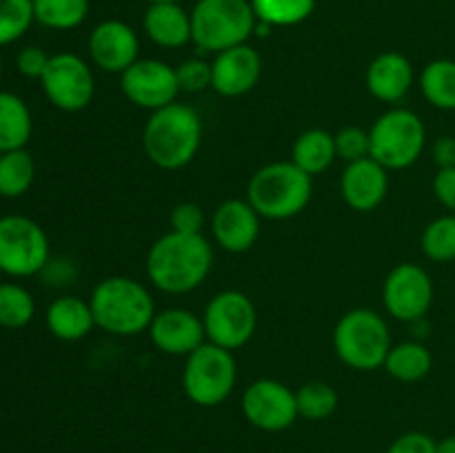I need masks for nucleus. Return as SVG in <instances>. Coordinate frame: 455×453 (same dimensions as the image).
Instances as JSON below:
<instances>
[{
	"mask_svg": "<svg viewBox=\"0 0 455 453\" xmlns=\"http://www.w3.org/2000/svg\"><path fill=\"white\" fill-rule=\"evenodd\" d=\"M120 89L132 105L149 111L172 105L180 93L176 69L156 58H138L120 74Z\"/></svg>",
	"mask_w": 455,
	"mask_h": 453,
	"instance_id": "obj_13",
	"label": "nucleus"
},
{
	"mask_svg": "<svg viewBox=\"0 0 455 453\" xmlns=\"http://www.w3.org/2000/svg\"><path fill=\"white\" fill-rule=\"evenodd\" d=\"M36 178V163L27 149L0 154V195L20 198L29 191Z\"/></svg>",
	"mask_w": 455,
	"mask_h": 453,
	"instance_id": "obj_27",
	"label": "nucleus"
},
{
	"mask_svg": "<svg viewBox=\"0 0 455 453\" xmlns=\"http://www.w3.org/2000/svg\"><path fill=\"white\" fill-rule=\"evenodd\" d=\"M149 338L158 351L167 355H189L207 342L203 318L189 309L172 306L154 315L149 324Z\"/></svg>",
	"mask_w": 455,
	"mask_h": 453,
	"instance_id": "obj_15",
	"label": "nucleus"
},
{
	"mask_svg": "<svg viewBox=\"0 0 455 453\" xmlns=\"http://www.w3.org/2000/svg\"><path fill=\"white\" fill-rule=\"evenodd\" d=\"M176 76L180 91L200 93L212 87V62L203 58H189L176 67Z\"/></svg>",
	"mask_w": 455,
	"mask_h": 453,
	"instance_id": "obj_35",
	"label": "nucleus"
},
{
	"mask_svg": "<svg viewBox=\"0 0 455 453\" xmlns=\"http://www.w3.org/2000/svg\"><path fill=\"white\" fill-rule=\"evenodd\" d=\"M371 158L389 171L407 169L420 160L427 145V129L420 115L404 107L385 111L373 123Z\"/></svg>",
	"mask_w": 455,
	"mask_h": 453,
	"instance_id": "obj_7",
	"label": "nucleus"
},
{
	"mask_svg": "<svg viewBox=\"0 0 455 453\" xmlns=\"http://www.w3.org/2000/svg\"><path fill=\"white\" fill-rule=\"evenodd\" d=\"M151 4H173V3H180V0H149Z\"/></svg>",
	"mask_w": 455,
	"mask_h": 453,
	"instance_id": "obj_42",
	"label": "nucleus"
},
{
	"mask_svg": "<svg viewBox=\"0 0 455 453\" xmlns=\"http://www.w3.org/2000/svg\"><path fill=\"white\" fill-rule=\"evenodd\" d=\"M49 58L52 56H47V53H44V49L36 47V44H29V47L20 49V53H18L16 67L22 76H27V78L40 80L43 78L44 69H47Z\"/></svg>",
	"mask_w": 455,
	"mask_h": 453,
	"instance_id": "obj_37",
	"label": "nucleus"
},
{
	"mask_svg": "<svg viewBox=\"0 0 455 453\" xmlns=\"http://www.w3.org/2000/svg\"><path fill=\"white\" fill-rule=\"evenodd\" d=\"M138 34L123 20L100 22L89 36V56L107 74H124L138 60Z\"/></svg>",
	"mask_w": 455,
	"mask_h": 453,
	"instance_id": "obj_16",
	"label": "nucleus"
},
{
	"mask_svg": "<svg viewBox=\"0 0 455 453\" xmlns=\"http://www.w3.org/2000/svg\"><path fill=\"white\" fill-rule=\"evenodd\" d=\"M434 282L431 275L413 262L394 266L382 284V302L389 315L400 322L425 320L434 305Z\"/></svg>",
	"mask_w": 455,
	"mask_h": 453,
	"instance_id": "obj_12",
	"label": "nucleus"
},
{
	"mask_svg": "<svg viewBox=\"0 0 455 453\" xmlns=\"http://www.w3.org/2000/svg\"><path fill=\"white\" fill-rule=\"evenodd\" d=\"M142 27L151 43L158 47L178 49L191 43V13H187L180 3L149 4Z\"/></svg>",
	"mask_w": 455,
	"mask_h": 453,
	"instance_id": "obj_22",
	"label": "nucleus"
},
{
	"mask_svg": "<svg viewBox=\"0 0 455 453\" xmlns=\"http://www.w3.org/2000/svg\"><path fill=\"white\" fill-rule=\"evenodd\" d=\"M431 158H434L435 167L449 169L455 167V138L453 136H440L431 147Z\"/></svg>",
	"mask_w": 455,
	"mask_h": 453,
	"instance_id": "obj_40",
	"label": "nucleus"
},
{
	"mask_svg": "<svg viewBox=\"0 0 455 453\" xmlns=\"http://www.w3.org/2000/svg\"><path fill=\"white\" fill-rule=\"evenodd\" d=\"M296 404L305 420H327L338 409V391L327 382H307L296 391Z\"/></svg>",
	"mask_w": 455,
	"mask_h": 453,
	"instance_id": "obj_32",
	"label": "nucleus"
},
{
	"mask_svg": "<svg viewBox=\"0 0 455 453\" xmlns=\"http://www.w3.org/2000/svg\"><path fill=\"white\" fill-rule=\"evenodd\" d=\"M207 342L235 351L247 345L258 327V314L251 298L235 289L216 293L203 314Z\"/></svg>",
	"mask_w": 455,
	"mask_h": 453,
	"instance_id": "obj_10",
	"label": "nucleus"
},
{
	"mask_svg": "<svg viewBox=\"0 0 455 453\" xmlns=\"http://www.w3.org/2000/svg\"><path fill=\"white\" fill-rule=\"evenodd\" d=\"M169 225H172V231H180V234H203V207L196 203L176 204V207L172 209V213H169Z\"/></svg>",
	"mask_w": 455,
	"mask_h": 453,
	"instance_id": "obj_36",
	"label": "nucleus"
},
{
	"mask_svg": "<svg viewBox=\"0 0 455 453\" xmlns=\"http://www.w3.org/2000/svg\"><path fill=\"white\" fill-rule=\"evenodd\" d=\"M0 74H3V58H0Z\"/></svg>",
	"mask_w": 455,
	"mask_h": 453,
	"instance_id": "obj_43",
	"label": "nucleus"
},
{
	"mask_svg": "<svg viewBox=\"0 0 455 453\" xmlns=\"http://www.w3.org/2000/svg\"><path fill=\"white\" fill-rule=\"evenodd\" d=\"M243 413L249 425L278 433L298 420L296 391L271 378L251 382L243 395Z\"/></svg>",
	"mask_w": 455,
	"mask_h": 453,
	"instance_id": "obj_14",
	"label": "nucleus"
},
{
	"mask_svg": "<svg viewBox=\"0 0 455 453\" xmlns=\"http://www.w3.org/2000/svg\"><path fill=\"white\" fill-rule=\"evenodd\" d=\"M40 83H43L47 100L56 109L69 111V114L83 111L96 91L92 67L78 53H56L49 58Z\"/></svg>",
	"mask_w": 455,
	"mask_h": 453,
	"instance_id": "obj_11",
	"label": "nucleus"
},
{
	"mask_svg": "<svg viewBox=\"0 0 455 453\" xmlns=\"http://www.w3.org/2000/svg\"><path fill=\"white\" fill-rule=\"evenodd\" d=\"M213 249L203 234L169 231L147 253V278L164 293H189L207 280Z\"/></svg>",
	"mask_w": 455,
	"mask_h": 453,
	"instance_id": "obj_1",
	"label": "nucleus"
},
{
	"mask_svg": "<svg viewBox=\"0 0 455 453\" xmlns=\"http://www.w3.org/2000/svg\"><path fill=\"white\" fill-rule=\"evenodd\" d=\"M391 331L387 320L371 309H351L333 329V349L354 371H373L385 367L391 351Z\"/></svg>",
	"mask_w": 455,
	"mask_h": 453,
	"instance_id": "obj_6",
	"label": "nucleus"
},
{
	"mask_svg": "<svg viewBox=\"0 0 455 453\" xmlns=\"http://www.w3.org/2000/svg\"><path fill=\"white\" fill-rule=\"evenodd\" d=\"M89 0H34V18L47 29L67 31L84 22Z\"/></svg>",
	"mask_w": 455,
	"mask_h": 453,
	"instance_id": "obj_28",
	"label": "nucleus"
},
{
	"mask_svg": "<svg viewBox=\"0 0 455 453\" xmlns=\"http://www.w3.org/2000/svg\"><path fill=\"white\" fill-rule=\"evenodd\" d=\"M387 453H435V440L422 431H409L394 440Z\"/></svg>",
	"mask_w": 455,
	"mask_h": 453,
	"instance_id": "obj_38",
	"label": "nucleus"
},
{
	"mask_svg": "<svg viewBox=\"0 0 455 453\" xmlns=\"http://www.w3.org/2000/svg\"><path fill=\"white\" fill-rule=\"evenodd\" d=\"M251 0H198L191 12V40L200 52L220 53L256 34Z\"/></svg>",
	"mask_w": 455,
	"mask_h": 453,
	"instance_id": "obj_5",
	"label": "nucleus"
},
{
	"mask_svg": "<svg viewBox=\"0 0 455 453\" xmlns=\"http://www.w3.org/2000/svg\"><path fill=\"white\" fill-rule=\"evenodd\" d=\"M420 91L435 109L455 111V60H431L420 74Z\"/></svg>",
	"mask_w": 455,
	"mask_h": 453,
	"instance_id": "obj_26",
	"label": "nucleus"
},
{
	"mask_svg": "<svg viewBox=\"0 0 455 453\" xmlns=\"http://www.w3.org/2000/svg\"><path fill=\"white\" fill-rule=\"evenodd\" d=\"M336 155V138L324 129H309L300 133L291 147V163L311 178L327 171Z\"/></svg>",
	"mask_w": 455,
	"mask_h": 453,
	"instance_id": "obj_24",
	"label": "nucleus"
},
{
	"mask_svg": "<svg viewBox=\"0 0 455 453\" xmlns=\"http://www.w3.org/2000/svg\"><path fill=\"white\" fill-rule=\"evenodd\" d=\"M36 302L25 287L16 282H0V327L22 329L31 322Z\"/></svg>",
	"mask_w": 455,
	"mask_h": 453,
	"instance_id": "obj_31",
	"label": "nucleus"
},
{
	"mask_svg": "<svg viewBox=\"0 0 455 453\" xmlns=\"http://www.w3.org/2000/svg\"><path fill=\"white\" fill-rule=\"evenodd\" d=\"M238 364L231 351L204 342L187 355L182 369V389L198 407H218L234 393Z\"/></svg>",
	"mask_w": 455,
	"mask_h": 453,
	"instance_id": "obj_8",
	"label": "nucleus"
},
{
	"mask_svg": "<svg viewBox=\"0 0 455 453\" xmlns=\"http://www.w3.org/2000/svg\"><path fill=\"white\" fill-rule=\"evenodd\" d=\"M89 305L96 327L105 329L111 336H136L149 329L151 320L158 314L145 284L129 275L100 280L93 287Z\"/></svg>",
	"mask_w": 455,
	"mask_h": 453,
	"instance_id": "obj_3",
	"label": "nucleus"
},
{
	"mask_svg": "<svg viewBox=\"0 0 455 453\" xmlns=\"http://www.w3.org/2000/svg\"><path fill=\"white\" fill-rule=\"evenodd\" d=\"M385 369L398 382H418L429 376V371L434 369V358L422 342H400V345L391 346L385 360Z\"/></svg>",
	"mask_w": 455,
	"mask_h": 453,
	"instance_id": "obj_25",
	"label": "nucleus"
},
{
	"mask_svg": "<svg viewBox=\"0 0 455 453\" xmlns=\"http://www.w3.org/2000/svg\"><path fill=\"white\" fill-rule=\"evenodd\" d=\"M203 142V120L198 111L182 102H172L151 111L142 131L147 158L164 171H178L196 158Z\"/></svg>",
	"mask_w": 455,
	"mask_h": 453,
	"instance_id": "obj_2",
	"label": "nucleus"
},
{
	"mask_svg": "<svg viewBox=\"0 0 455 453\" xmlns=\"http://www.w3.org/2000/svg\"><path fill=\"white\" fill-rule=\"evenodd\" d=\"M0 275H3V271H0Z\"/></svg>",
	"mask_w": 455,
	"mask_h": 453,
	"instance_id": "obj_44",
	"label": "nucleus"
},
{
	"mask_svg": "<svg viewBox=\"0 0 455 453\" xmlns=\"http://www.w3.org/2000/svg\"><path fill=\"white\" fill-rule=\"evenodd\" d=\"M364 80L373 98L380 102H400L413 84V67L403 53L387 52L373 58Z\"/></svg>",
	"mask_w": 455,
	"mask_h": 453,
	"instance_id": "obj_20",
	"label": "nucleus"
},
{
	"mask_svg": "<svg viewBox=\"0 0 455 453\" xmlns=\"http://www.w3.org/2000/svg\"><path fill=\"white\" fill-rule=\"evenodd\" d=\"M311 176L298 164L269 163L258 169L247 185V200L260 218L289 220L307 209L311 200Z\"/></svg>",
	"mask_w": 455,
	"mask_h": 453,
	"instance_id": "obj_4",
	"label": "nucleus"
},
{
	"mask_svg": "<svg viewBox=\"0 0 455 453\" xmlns=\"http://www.w3.org/2000/svg\"><path fill=\"white\" fill-rule=\"evenodd\" d=\"M333 138H336L338 158L345 160L347 164L371 155V136L363 127H354V124L342 127Z\"/></svg>",
	"mask_w": 455,
	"mask_h": 453,
	"instance_id": "obj_34",
	"label": "nucleus"
},
{
	"mask_svg": "<svg viewBox=\"0 0 455 453\" xmlns=\"http://www.w3.org/2000/svg\"><path fill=\"white\" fill-rule=\"evenodd\" d=\"M422 253L429 260L447 265L455 260V213H444L425 226L420 238Z\"/></svg>",
	"mask_w": 455,
	"mask_h": 453,
	"instance_id": "obj_30",
	"label": "nucleus"
},
{
	"mask_svg": "<svg viewBox=\"0 0 455 453\" xmlns=\"http://www.w3.org/2000/svg\"><path fill=\"white\" fill-rule=\"evenodd\" d=\"M49 262V238L27 216L0 218V271L13 278L36 275Z\"/></svg>",
	"mask_w": 455,
	"mask_h": 453,
	"instance_id": "obj_9",
	"label": "nucleus"
},
{
	"mask_svg": "<svg viewBox=\"0 0 455 453\" xmlns=\"http://www.w3.org/2000/svg\"><path fill=\"white\" fill-rule=\"evenodd\" d=\"M345 203L354 211L369 213L382 204L389 191V169L382 167L371 155L347 164L340 180Z\"/></svg>",
	"mask_w": 455,
	"mask_h": 453,
	"instance_id": "obj_19",
	"label": "nucleus"
},
{
	"mask_svg": "<svg viewBox=\"0 0 455 453\" xmlns=\"http://www.w3.org/2000/svg\"><path fill=\"white\" fill-rule=\"evenodd\" d=\"M262 76L260 53L247 43L216 53L212 62V89L225 98H240L251 91Z\"/></svg>",
	"mask_w": 455,
	"mask_h": 453,
	"instance_id": "obj_17",
	"label": "nucleus"
},
{
	"mask_svg": "<svg viewBox=\"0 0 455 453\" xmlns=\"http://www.w3.org/2000/svg\"><path fill=\"white\" fill-rule=\"evenodd\" d=\"M34 20V0H0V47L22 38Z\"/></svg>",
	"mask_w": 455,
	"mask_h": 453,
	"instance_id": "obj_33",
	"label": "nucleus"
},
{
	"mask_svg": "<svg viewBox=\"0 0 455 453\" xmlns=\"http://www.w3.org/2000/svg\"><path fill=\"white\" fill-rule=\"evenodd\" d=\"M34 131L27 102L12 91H0V154L25 149Z\"/></svg>",
	"mask_w": 455,
	"mask_h": 453,
	"instance_id": "obj_23",
	"label": "nucleus"
},
{
	"mask_svg": "<svg viewBox=\"0 0 455 453\" xmlns=\"http://www.w3.org/2000/svg\"><path fill=\"white\" fill-rule=\"evenodd\" d=\"M258 22L269 27H293L314 13L315 0H251Z\"/></svg>",
	"mask_w": 455,
	"mask_h": 453,
	"instance_id": "obj_29",
	"label": "nucleus"
},
{
	"mask_svg": "<svg viewBox=\"0 0 455 453\" xmlns=\"http://www.w3.org/2000/svg\"><path fill=\"white\" fill-rule=\"evenodd\" d=\"M435 453H455V435L438 440L435 442Z\"/></svg>",
	"mask_w": 455,
	"mask_h": 453,
	"instance_id": "obj_41",
	"label": "nucleus"
},
{
	"mask_svg": "<svg viewBox=\"0 0 455 453\" xmlns=\"http://www.w3.org/2000/svg\"><path fill=\"white\" fill-rule=\"evenodd\" d=\"M44 320H47L49 333L65 342L83 340L96 327L92 305L78 296H62L53 300Z\"/></svg>",
	"mask_w": 455,
	"mask_h": 453,
	"instance_id": "obj_21",
	"label": "nucleus"
},
{
	"mask_svg": "<svg viewBox=\"0 0 455 453\" xmlns=\"http://www.w3.org/2000/svg\"><path fill=\"white\" fill-rule=\"evenodd\" d=\"M434 195L449 213H455V167L438 169L434 176Z\"/></svg>",
	"mask_w": 455,
	"mask_h": 453,
	"instance_id": "obj_39",
	"label": "nucleus"
},
{
	"mask_svg": "<svg viewBox=\"0 0 455 453\" xmlns=\"http://www.w3.org/2000/svg\"><path fill=\"white\" fill-rule=\"evenodd\" d=\"M212 234L225 251H249L260 235V213L249 204V200H225L213 211Z\"/></svg>",
	"mask_w": 455,
	"mask_h": 453,
	"instance_id": "obj_18",
	"label": "nucleus"
}]
</instances>
